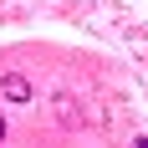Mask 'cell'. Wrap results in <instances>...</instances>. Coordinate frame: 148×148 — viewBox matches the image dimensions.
Returning <instances> with one entry per match:
<instances>
[{
	"label": "cell",
	"mask_w": 148,
	"mask_h": 148,
	"mask_svg": "<svg viewBox=\"0 0 148 148\" xmlns=\"http://www.w3.org/2000/svg\"><path fill=\"white\" fill-rule=\"evenodd\" d=\"M5 97H10V102H26V97H31L26 77H5Z\"/></svg>",
	"instance_id": "1"
},
{
	"label": "cell",
	"mask_w": 148,
	"mask_h": 148,
	"mask_svg": "<svg viewBox=\"0 0 148 148\" xmlns=\"http://www.w3.org/2000/svg\"><path fill=\"white\" fill-rule=\"evenodd\" d=\"M133 148H148V138H138V143H133Z\"/></svg>",
	"instance_id": "2"
},
{
	"label": "cell",
	"mask_w": 148,
	"mask_h": 148,
	"mask_svg": "<svg viewBox=\"0 0 148 148\" xmlns=\"http://www.w3.org/2000/svg\"><path fill=\"white\" fill-rule=\"evenodd\" d=\"M0 133H5V118H0Z\"/></svg>",
	"instance_id": "3"
}]
</instances>
